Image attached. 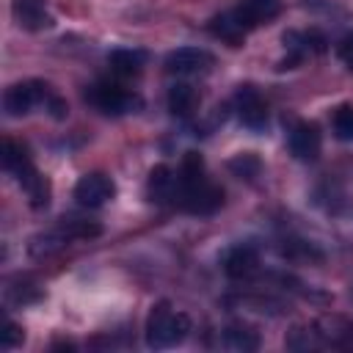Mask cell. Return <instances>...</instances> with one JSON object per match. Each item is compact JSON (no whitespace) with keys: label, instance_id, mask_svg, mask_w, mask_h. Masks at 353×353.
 <instances>
[{"label":"cell","instance_id":"7402d4cb","mask_svg":"<svg viewBox=\"0 0 353 353\" xmlns=\"http://www.w3.org/2000/svg\"><path fill=\"white\" fill-rule=\"evenodd\" d=\"M22 342H25V331H22L17 323L8 320V323H6V331L0 334V345H3L6 350H14V347H19Z\"/></svg>","mask_w":353,"mask_h":353},{"label":"cell","instance_id":"4fadbf2b","mask_svg":"<svg viewBox=\"0 0 353 353\" xmlns=\"http://www.w3.org/2000/svg\"><path fill=\"white\" fill-rule=\"evenodd\" d=\"M146 190H149L152 201H160V204L163 201H174V196H176V174L168 165H154L149 171Z\"/></svg>","mask_w":353,"mask_h":353},{"label":"cell","instance_id":"6da1fadb","mask_svg":"<svg viewBox=\"0 0 353 353\" xmlns=\"http://www.w3.org/2000/svg\"><path fill=\"white\" fill-rule=\"evenodd\" d=\"M174 204L193 215H212L223 204V190L204 176V160L196 152H188L182 157L179 174H176V196Z\"/></svg>","mask_w":353,"mask_h":353},{"label":"cell","instance_id":"5bb4252c","mask_svg":"<svg viewBox=\"0 0 353 353\" xmlns=\"http://www.w3.org/2000/svg\"><path fill=\"white\" fill-rule=\"evenodd\" d=\"M17 182H19V188L28 193V199H30V204H33L36 210H41V207L50 204V185H47V179H44L33 165L22 168V171L17 174Z\"/></svg>","mask_w":353,"mask_h":353},{"label":"cell","instance_id":"8fae6325","mask_svg":"<svg viewBox=\"0 0 353 353\" xmlns=\"http://www.w3.org/2000/svg\"><path fill=\"white\" fill-rule=\"evenodd\" d=\"M14 17L25 30H44L52 25V17L44 8V0H14Z\"/></svg>","mask_w":353,"mask_h":353},{"label":"cell","instance_id":"7c38bea8","mask_svg":"<svg viewBox=\"0 0 353 353\" xmlns=\"http://www.w3.org/2000/svg\"><path fill=\"white\" fill-rule=\"evenodd\" d=\"M210 30H212V36H218V39H223L226 44H232V47H240L243 44V39L251 33L248 28H245V22L237 17V11L232 8V11H226V14H218L212 22H210Z\"/></svg>","mask_w":353,"mask_h":353},{"label":"cell","instance_id":"52a82bcc","mask_svg":"<svg viewBox=\"0 0 353 353\" xmlns=\"http://www.w3.org/2000/svg\"><path fill=\"white\" fill-rule=\"evenodd\" d=\"M212 61H215L212 52L201 47H179L165 55V69L171 74H201L212 66Z\"/></svg>","mask_w":353,"mask_h":353},{"label":"cell","instance_id":"e0dca14e","mask_svg":"<svg viewBox=\"0 0 353 353\" xmlns=\"http://www.w3.org/2000/svg\"><path fill=\"white\" fill-rule=\"evenodd\" d=\"M223 345L229 350H240V353H248V350H256L259 347V334L248 325H229L223 331Z\"/></svg>","mask_w":353,"mask_h":353},{"label":"cell","instance_id":"9a60e30c","mask_svg":"<svg viewBox=\"0 0 353 353\" xmlns=\"http://www.w3.org/2000/svg\"><path fill=\"white\" fill-rule=\"evenodd\" d=\"M196 108H199V94H196L193 85H188V83H176V85L168 88V110H171L174 116L188 119V116L196 113Z\"/></svg>","mask_w":353,"mask_h":353},{"label":"cell","instance_id":"ac0fdd59","mask_svg":"<svg viewBox=\"0 0 353 353\" xmlns=\"http://www.w3.org/2000/svg\"><path fill=\"white\" fill-rule=\"evenodd\" d=\"M28 165H33L28 149H25L22 143H17V141H3V168L17 176V174H19L22 168H28Z\"/></svg>","mask_w":353,"mask_h":353},{"label":"cell","instance_id":"44dd1931","mask_svg":"<svg viewBox=\"0 0 353 353\" xmlns=\"http://www.w3.org/2000/svg\"><path fill=\"white\" fill-rule=\"evenodd\" d=\"M229 168H232L240 179H254L262 165H259V160H256L254 154H237V157L229 163Z\"/></svg>","mask_w":353,"mask_h":353},{"label":"cell","instance_id":"5b68a950","mask_svg":"<svg viewBox=\"0 0 353 353\" xmlns=\"http://www.w3.org/2000/svg\"><path fill=\"white\" fill-rule=\"evenodd\" d=\"M234 110L237 119L248 127V130H262L268 124V105L262 99V94L254 85H240L234 94Z\"/></svg>","mask_w":353,"mask_h":353},{"label":"cell","instance_id":"7a4b0ae2","mask_svg":"<svg viewBox=\"0 0 353 353\" xmlns=\"http://www.w3.org/2000/svg\"><path fill=\"white\" fill-rule=\"evenodd\" d=\"M190 331V317L185 312L171 309L168 301L152 306L146 317V345L149 347H171L179 345Z\"/></svg>","mask_w":353,"mask_h":353},{"label":"cell","instance_id":"ffe728a7","mask_svg":"<svg viewBox=\"0 0 353 353\" xmlns=\"http://www.w3.org/2000/svg\"><path fill=\"white\" fill-rule=\"evenodd\" d=\"M69 240H85V237H97L99 234V226L97 223H88V221H80V218H63V223L58 226Z\"/></svg>","mask_w":353,"mask_h":353},{"label":"cell","instance_id":"9c48e42d","mask_svg":"<svg viewBox=\"0 0 353 353\" xmlns=\"http://www.w3.org/2000/svg\"><path fill=\"white\" fill-rule=\"evenodd\" d=\"M223 270L229 279H251L259 270V254L254 245H234L226 256H223Z\"/></svg>","mask_w":353,"mask_h":353},{"label":"cell","instance_id":"ba28073f","mask_svg":"<svg viewBox=\"0 0 353 353\" xmlns=\"http://www.w3.org/2000/svg\"><path fill=\"white\" fill-rule=\"evenodd\" d=\"M287 143H290V152L303 160V163H312L320 157V146H323V138H320V130L317 124L312 121H298L292 124L290 135H287Z\"/></svg>","mask_w":353,"mask_h":353},{"label":"cell","instance_id":"d6986e66","mask_svg":"<svg viewBox=\"0 0 353 353\" xmlns=\"http://www.w3.org/2000/svg\"><path fill=\"white\" fill-rule=\"evenodd\" d=\"M331 127H334V135L339 141H353V105L336 108L334 119H331Z\"/></svg>","mask_w":353,"mask_h":353},{"label":"cell","instance_id":"2e32d148","mask_svg":"<svg viewBox=\"0 0 353 353\" xmlns=\"http://www.w3.org/2000/svg\"><path fill=\"white\" fill-rule=\"evenodd\" d=\"M108 63L116 74H124V77H132L143 69L146 63V52L143 50H130V47H121V50H113L108 55Z\"/></svg>","mask_w":353,"mask_h":353},{"label":"cell","instance_id":"8992f818","mask_svg":"<svg viewBox=\"0 0 353 353\" xmlns=\"http://www.w3.org/2000/svg\"><path fill=\"white\" fill-rule=\"evenodd\" d=\"M113 193H116L113 179L105 176V174H99V171L83 174L77 179V185H74V199L83 207H102L108 199H113Z\"/></svg>","mask_w":353,"mask_h":353},{"label":"cell","instance_id":"277c9868","mask_svg":"<svg viewBox=\"0 0 353 353\" xmlns=\"http://www.w3.org/2000/svg\"><path fill=\"white\" fill-rule=\"evenodd\" d=\"M85 99L102 110L105 116H124V113H132L135 108H141V97L121 88V85H113V83H97L88 88Z\"/></svg>","mask_w":353,"mask_h":353},{"label":"cell","instance_id":"3957f363","mask_svg":"<svg viewBox=\"0 0 353 353\" xmlns=\"http://www.w3.org/2000/svg\"><path fill=\"white\" fill-rule=\"evenodd\" d=\"M52 97H55V91H52L47 83H41V80H28V83H17V85H11V88L6 91L3 108H6L8 116H25V113H30L36 105H44V108H47Z\"/></svg>","mask_w":353,"mask_h":353},{"label":"cell","instance_id":"30bf717a","mask_svg":"<svg viewBox=\"0 0 353 353\" xmlns=\"http://www.w3.org/2000/svg\"><path fill=\"white\" fill-rule=\"evenodd\" d=\"M234 11H237V17L245 22V28L254 30L256 25L270 22V19L279 17V11H281V0H243Z\"/></svg>","mask_w":353,"mask_h":353},{"label":"cell","instance_id":"603a6c76","mask_svg":"<svg viewBox=\"0 0 353 353\" xmlns=\"http://www.w3.org/2000/svg\"><path fill=\"white\" fill-rule=\"evenodd\" d=\"M336 52H339L342 63H345V66L353 72V33H347V36L339 41V50H336Z\"/></svg>","mask_w":353,"mask_h":353}]
</instances>
